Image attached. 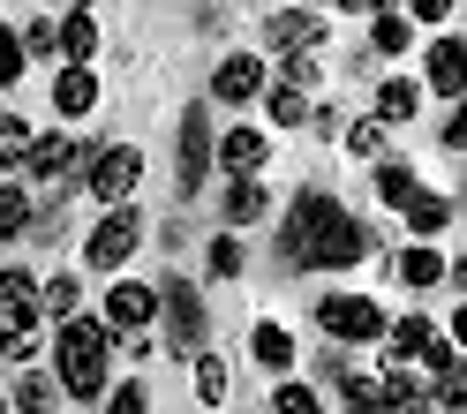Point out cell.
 Returning <instances> with one entry per match:
<instances>
[{
	"mask_svg": "<svg viewBox=\"0 0 467 414\" xmlns=\"http://www.w3.org/2000/svg\"><path fill=\"white\" fill-rule=\"evenodd\" d=\"M369 233L339 212V196L325 189H302L286 203V233H279V256L295 264V272H347V264H362Z\"/></svg>",
	"mask_w": 467,
	"mask_h": 414,
	"instance_id": "cell-1",
	"label": "cell"
},
{
	"mask_svg": "<svg viewBox=\"0 0 467 414\" xmlns=\"http://www.w3.org/2000/svg\"><path fill=\"white\" fill-rule=\"evenodd\" d=\"M106 362H113V324L106 316H61V332H53V384L68 399H99Z\"/></svg>",
	"mask_w": 467,
	"mask_h": 414,
	"instance_id": "cell-2",
	"label": "cell"
},
{
	"mask_svg": "<svg viewBox=\"0 0 467 414\" xmlns=\"http://www.w3.org/2000/svg\"><path fill=\"white\" fill-rule=\"evenodd\" d=\"M38 332H46L38 279H31V272H0V354H8V362H31Z\"/></svg>",
	"mask_w": 467,
	"mask_h": 414,
	"instance_id": "cell-3",
	"label": "cell"
},
{
	"mask_svg": "<svg viewBox=\"0 0 467 414\" xmlns=\"http://www.w3.org/2000/svg\"><path fill=\"white\" fill-rule=\"evenodd\" d=\"M151 294H159V316H166V347H173V354H196V347H203V332H212V316H203V294H196V279L166 272Z\"/></svg>",
	"mask_w": 467,
	"mask_h": 414,
	"instance_id": "cell-4",
	"label": "cell"
},
{
	"mask_svg": "<svg viewBox=\"0 0 467 414\" xmlns=\"http://www.w3.org/2000/svg\"><path fill=\"white\" fill-rule=\"evenodd\" d=\"M143 181V151L136 143H99V151H83V189L99 203H129Z\"/></svg>",
	"mask_w": 467,
	"mask_h": 414,
	"instance_id": "cell-5",
	"label": "cell"
},
{
	"mask_svg": "<svg viewBox=\"0 0 467 414\" xmlns=\"http://www.w3.org/2000/svg\"><path fill=\"white\" fill-rule=\"evenodd\" d=\"M317 324H325L339 347H369V339H385V309H377L369 294H325V302H317Z\"/></svg>",
	"mask_w": 467,
	"mask_h": 414,
	"instance_id": "cell-6",
	"label": "cell"
},
{
	"mask_svg": "<svg viewBox=\"0 0 467 414\" xmlns=\"http://www.w3.org/2000/svg\"><path fill=\"white\" fill-rule=\"evenodd\" d=\"M136 242H143V219L129 203H106V219L91 226V242H83V264H91V272H121L136 256Z\"/></svg>",
	"mask_w": 467,
	"mask_h": 414,
	"instance_id": "cell-7",
	"label": "cell"
},
{
	"mask_svg": "<svg viewBox=\"0 0 467 414\" xmlns=\"http://www.w3.org/2000/svg\"><path fill=\"white\" fill-rule=\"evenodd\" d=\"M23 173L31 181H46V189H68V181H83V143L76 136H31V159H23Z\"/></svg>",
	"mask_w": 467,
	"mask_h": 414,
	"instance_id": "cell-8",
	"label": "cell"
},
{
	"mask_svg": "<svg viewBox=\"0 0 467 414\" xmlns=\"http://www.w3.org/2000/svg\"><path fill=\"white\" fill-rule=\"evenodd\" d=\"M203 173H212V106H189L182 113V166H173V189L196 196Z\"/></svg>",
	"mask_w": 467,
	"mask_h": 414,
	"instance_id": "cell-9",
	"label": "cell"
},
{
	"mask_svg": "<svg viewBox=\"0 0 467 414\" xmlns=\"http://www.w3.org/2000/svg\"><path fill=\"white\" fill-rule=\"evenodd\" d=\"M265 61H256V53H226V61L212 68V98L219 106H249V98H265Z\"/></svg>",
	"mask_w": 467,
	"mask_h": 414,
	"instance_id": "cell-10",
	"label": "cell"
},
{
	"mask_svg": "<svg viewBox=\"0 0 467 414\" xmlns=\"http://www.w3.org/2000/svg\"><path fill=\"white\" fill-rule=\"evenodd\" d=\"M151 316H159V294L143 286V279H121L106 294V324H113V339L121 332H151Z\"/></svg>",
	"mask_w": 467,
	"mask_h": 414,
	"instance_id": "cell-11",
	"label": "cell"
},
{
	"mask_svg": "<svg viewBox=\"0 0 467 414\" xmlns=\"http://www.w3.org/2000/svg\"><path fill=\"white\" fill-rule=\"evenodd\" d=\"M265 38H272V53H317V46H325V23H317L309 8H279L265 23Z\"/></svg>",
	"mask_w": 467,
	"mask_h": 414,
	"instance_id": "cell-12",
	"label": "cell"
},
{
	"mask_svg": "<svg viewBox=\"0 0 467 414\" xmlns=\"http://www.w3.org/2000/svg\"><path fill=\"white\" fill-rule=\"evenodd\" d=\"M452 212H460V203L437 196V189H415V196L400 203V219H407V233H415V242H437V233L452 226Z\"/></svg>",
	"mask_w": 467,
	"mask_h": 414,
	"instance_id": "cell-13",
	"label": "cell"
},
{
	"mask_svg": "<svg viewBox=\"0 0 467 414\" xmlns=\"http://www.w3.org/2000/svg\"><path fill=\"white\" fill-rule=\"evenodd\" d=\"M212 159L226 173H256L272 159V143H265V129H226V136H212Z\"/></svg>",
	"mask_w": 467,
	"mask_h": 414,
	"instance_id": "cell-14",
	"label": "cell"
},
{
	"mask_svg": "<svg viewBox=\"0 0 467 414\" xmlns=\"http://www.w3.org/2000/svg\"><path fill=\"white\" fill-rule=\"evenodd\" d=\"M430 91L452 98V106L467 98V46H460V38H437V46H430Z\"/></svg>",
	"mask_w": 467,
	"mask_h": 414,
	"instance_id": "cell-15",
	"label": "cell"
},
{
	"mask_svg": "<svg viewBox=\"0 0 467 414\" xmlns=\"http://www.w3.org/2000/svg\"><path fill=\"white\" fill-rule=\"evenodd\" d=\"M53 53H61V61H99V16L68 8L61 23H53Z\"/></svg>",
	"mask_w": 467,
	"mask_h": 414,
	"instance_id": "cell-16",
	"label": "cell"
},
{
	"mask_svg": "<svg viewBox=\"0 0 467 414\" xmlns=\"http://www.w3.org/2000/svg\"><path fill=\"white\" fill-rule=\"evenodd\" d=\"M53 106H61L68 121H76V113H91L99 106V68L91 61H68L61 76H53Z\"/></svg>",
	"mask_w": 467,
	"mask_h": 414,
	"instance_id": "cell-17",
	"label": "cell"
},
{
	"mask_svg": "<svg viewBox=\"0 0 467 414\" xmlns=\"http://www.w3.org/2000/svg\"><path fill=\"white\" fill-rule=\"evenodd\" d=\"M256 219H272V189L256 173H234L226 181V226H256Z\"/></svg>",
	"mask_w": 467,
	"mask_h": 414,
	"instance_id": "cell-18",
	"label": "cell"
},
{
	"mask_svg": "<svg viewBox=\"0 0 467 414\" xmlns=\"http://www.w3.org/2000/svg\"><path fill=\"white\" fill-rule=\"evenodd\" d=\"M392 279L422 294V286H437V279H452V264H445V256H437L430 242H415V249H400V264H392Z\"/></svg>",
	"mask_w": 467,
	"mask_h": 414,
	"instance_id": "cell-19",
	"label": "cell"
},
{
	"mask_svg": "<svg viewBox=\"0 0 467 414\" xmlns=\"http://www.w3.org/2000/svg\"><path fill=\"white\" fill-rule=\"evenodd\" d=\"M415 113H422V83H407V76H385V83H377V121H415Z\"/></svg>",
	"mask_w": 467,
	"mask_h": 414,
	"instance_id": "cell-20",
	"label": "cell"
},
{
	"mask_svg": "<svg viewBox=\"0 0 467 414\" xmlns=\"http://www.w3.org/2000/svg\"><path fill=\"white\" fill-rule=\"evenodd\" d=\"M249 354H256V362H265V369H279V377H286V369H295V332L265 316V324H256V332H249Z\"/></svg>",
	"mask_w": 467,
	"mask_h": 414,
	"instance_id": "cell-21",
	"label": "cell"
},
{
	"mask_svg": "<svg viewBox=\"0 0 467 414\" xmlns=\"http://www.w3.org/2000/svg\"><path fill=\"white\" fill-rule=\"evenodd\" d=\"M385 339H392V362H422L430 339H437V324L430 316H400V324H385Z\"/></svg>",
	"mask_w": 467,
	"mask_h": 414,
	"instance_id": "cell-22",
	"label": "cell"
},
{
	"mask_svg": "<svg viewBox=\"0 0 467 414\" xmlns=\"http://www.w3.org/2000/svg\"><path fill=\"white\" fill-rule=\"evenodd\" d=\"M369 46H377V53H407V46H415V23H407L400 8H377V23H369Z\"/></svg>",
	"mask_w": 467,
	"mask_h": 414,
	"instance_id": "cell-23",
	"label": "cell"
},
{
	"mask_svg": "<svg viewBox=\"0 0 467 414\" xmlns=\"http://www.w3.org/2000/svg\"><path fill=\"white\" fill-rule=\"evenodd\" d=\"M369 166H377V196H385L392 212H400V203L422 189V181H415V166H400V159H369Z\"/></svg>",
	"mask_w": 467,
	"mask_h": 414,
	"instance_id": "cell-24",
	"label": "cell"
},
{
	"mask_svg": "<svg viewBox=\"0 0 467 414\" xmlns=\"http://www.w3.org/2000/svg\"><path fill=\"white\" fill-rule=\"evenodd\" d=\"M189 362H196V399H203V407H219V399H226V362H219L212 347H196Z\"/></svg>",
	"mask_w": 467,
	"mask_h": 414,
	"instance_id": "cell-25",
	"label": "cell"
},
{
	"mask_svg": "<svg viewBox=\"0 0 467 414\" xmlns=\"http://www.w3.org/2000/svg\"><path fill=\"white\" fill-rule=\"evenodd\" d=\"M53 399H61V384H53V377H23L16 399H8V414H53Z\"/></svg>",
	"mask_w": 467,
	"mask_h": 414,
	"instance_id": "cell-26",
	"label": "cell"
},
{
	"mask_svg": "<svg viewBox=\"0 0 467 414\" xmlns=\"http://www.w3.org/2000/svg\"><path fill=\"white\" fill-rule=\"evenodd\" d=\"M265 106H272V129H302L309 121V98L286 91V83H265Z\"/></svg>",
	"mask_w": 467,
	"mask_h": 414,
	"instance_id": "cell-27",
	"label": "cell"
},
{
	"mask_svg": "<svg viewBox=\"0 0 467 414\" xmlns=\"http://www.w3.org/2000/svg\"><path fill=\"white\" fill-rule=\"evenodd\" d=\"M31 233V189H0V242Z\"/></svg>",
	"mask_w": 467,
	"mask_h": 414,
	"instance_id": "cell-28",
	"label": "cell"
},
{
	"mask_svg": "<svg viewBox=\"0 0 467 414\" xmlns=\"http://www.w3.org/2000/svg\"><path fill=\"white\" fill-rule=\"evenodd\" d=\"M23 159H31V121L0 113V166H8V173H23Z\"/></svg>",
	"mask_w": 467,
	"mask_h": 414,
	"instance_id": "cell-29",
	"label": "cell"
},
{
	"mask_svg": "<svg viewBox=\"0 0 467 414\" xmlns=\"http://www.w3.org/2000/svg\"><path fill=\"white\" fill-rule=\"evenodd\" d=\"M272 414H325V407H317V392H309V384L279 377V392H272Z\"/></svg>",
	"mask_w": 467,
	"mask_h": 414,
	"instance_id": "cell-30",
	"label": "cell"
},
{
	"mask_svg": "<svg viewBox=\"0 0 467 414\" xmlns=\"http://www.w3.org/2000/svg\"><path fill=\"white\" fill-rule=\"evenodd\" d=\"M347 151H355V159H385V121H377V113L355 121V129H347Z\"/></svg>",
	"mask_w": 467,
	"mask_h": 414,
	"instance_id": "cell-31",
	"label": "cell"
},
{
	"mask_svg": "<svg viewBox=\"0 0 467 414\" xmlns=\"http://www.w3.org/2000/svg\"><path fill=\"white\" fill-rule=\"evenodd\" d=\"M339 399H347V414H377L385 384H377V377H347V384H339Z\"/></svg>",
	"mask_w": 467,
	"mask_h": 414,
	"instance_id": "cell-32",
	"label": "cell"
},
{
	"mask_svg": "<svg viewBox=\"0 0 467 414\" xmlns=\"http://www.w3.org/2000/svg\"><path fill=\"white\" fill-rule=\"evenodd\" d=\"M76 302H83L76 279H46V286H38V309H46V316H76Z\"/></svg>",
	"mask_w": 467,
	"mask_h": 414,
	"instance_id": "cell-33",
	"label": "cell"
},
{
	"mask_svg": "<svg viewBox=\"0 0 467 414\" xmlns=\"http://www.w3.org/2000/svg\"><path fill=\"white\" fill-rule=\"evenodd\" d=\"M203 264H212V279H234V272H242V242H234V233H219Z\"/></svg>",
	"mask_w": 467,
	"mask_h": 414,
	"instance_id": "cell-34",
	"label": "cell"
},
{
	"mask_svg": "<svg viewBox=\"0 0 467 414\" xmlns=\"http://www.w3.org/2000/svg\"><path fill=\"white\" fill-rule=\"evenodd\" d=\"M106 414H151V392H143V384H113V392H106Z\"/></svg>",
	"mask_w": 467,
	"mask_h": 414,
	"instance_id": "cell-35",
	"label": "cell"
},
{
	"mask_svg": "<svg viewBox=\"0 0 467 414\" xmlns=\"http://www.w3.org/2000/svg\"><path fill=\"white\" fill-rule=\"evenodd\" d=\"M400 16H407V23H422V31H437V23L452 16V0H400Z\"/></svg>",
	"mask_w": 467,
	"mask_h": 414,
	"instance_id": "cell-36",
	"label": "cell"
},
{
	"mask_svg": "<svg viewBox=\"0 0 467 414\" xmlns=\"http://www.w3.org/2000/svg\"><path fill=\"white\" fill-rule=\"evenodd\" d=\"M23 61H31V53H23V38L8 31V23H0V83H16V76H23Z\"/></svg>",
	"mask_w": 467,
	"mask_h": 414,
	"instance_id": "cell-37",
	"label": "cell"
},
{
	"mask_svg": "<svg viewBox=\"0 0 467 414\" xmlns=\"http://www.w3.org/2000/svg\"><path fill=\"white\" fill-rule=\"evenodd\" d=\"M279 83H286V91H309V83H317V53H286Z\"/></svg>",
	"mask_w": 467,
	"mask_h": 414,
	"instance_id": "cell-38",
	"label": "cell"
},
{
	"mask_svg": "<svg viewBox=\"0 0 467 414\" xmlns=\"http://www.w3.org/2000/svg\"><path fill=\"white\" fill-rule=\"evenodd\" d=\"M377 414H430V392H385Z\"/></svg>",
	"mask_w": 467,
	"mask_h": 414,
	"instance_id": "cell-39",
	"label": "cell"
},
{
	"mask_svg": "<svg viewBox=\"0 0 467 414\" xmlns=\"http://www.w3.org/2000/svg\"><path fill=\"white\" fill-rule=\"evenodd\" d=\"M16 38H23L31 61H53V23H31V31H16Z\"/></svg>",
	"mask_w": 467,
	"mask_h": 414,
	"instance_id": "cell-40",
	"label": "cell"
},
{
	"mask_svg": "<svg viewBox=\"0 0 467 414\" xmlns=\"http://www.w3.org/2000/svg\"><path fill=\"white\" fill-rule=\"evenodd\" d=\"M460 143H467V113L452 106V113H445V151H460Z\"/></svg>",
	"mask_w": 467,
	"mask_h": 414,
	"instance_id": "cell-41",
	"label": "cell"
},
{
	"mask_svg": "<svg viewBox=\"0 0 467 414\" xmlns=\"http://www.w3.org/2000/svg\"><path fill=\"white\" fill-rule=\"evenodd\" d=\"M369 8H400V0H369Z\"/></svg>",
	"mask_w": 467,
	"mask_h": 414,
	"instance_id": "cell-42",
	"label": "cell"
},
{
	"mask_svg": "<svg viewBox=\"0 0 467 414\" xmlns=\"http://www.w3.org/2000/svg\"><path fill=\"white\" fill-rule=\"evenodd\" d=\"M339 8H369V0H339Z\"/></svg>",
	"mask_w": 467,
	"mask_h": 414,
	"instance_id": "cell-43",
	"label": "cell"
},
{
	"mask_svg": "<svg viewBox=\"0 0 467 414\" xmlns=\"http://www.w3.org/2000/svg\"><path fill=\"white\" fill-rule=\"evenodd\" d=\"M68 8H91V0H68Z\"/></svg>",
	"mask_w": 467,
	"mask_h": 414,
	"instance_id": "cell-44",
	"label": "cell"
},
{
	"mask_svg": "<svg viewBox=\"0 0 467 414\" xmlns=\"http://www.w3.org/2000/svg\"><path fill=\"white\" fill-rule=\"evenodd\" d=\"M0 414H8V399H0Z\"/></svg>",
	"mask_w": 467,
	"mask_h": 414,
	"instance_id": "cell-45",
	"label": "cell"
}]
</instances>
